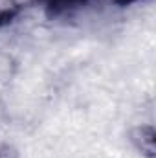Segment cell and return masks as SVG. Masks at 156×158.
I'll return each instance as SVG.
<instances>
[{
	"instance_id": "cell-2",
	"label": "cell",
	"mask_w": 156,
	"mask_h": 158,
	"mask_svg": "<svg viewBox=\"0 0 156 158\" xmlns=\"http://www.w3.org/2000/svg\"><path fill=\"white\" fill-rule=\"evenodd\" d=\"M0 158H18L17 151L9 143H0Z\"/></svg>"
},
{
	"instance_id": "cell-1",
	"label": "cell",
	"mask_w": 156,
	"mask_h": 158,
	"mask_svg": "<svg viewBox=\"0 0 156 158\" xmlns=\"http://www.w3.org/2000/svg\"><path fill=\"white\" fill-rule=\"evenodd\" d=\"M130 140L143 155H147L149 158L154 156V129L151 125L134 127L130 131Z\"/></svg>"
}]
</instances>
